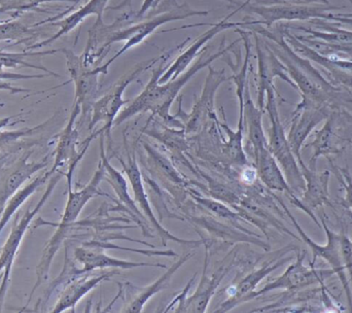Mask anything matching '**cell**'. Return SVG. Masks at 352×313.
I'll return each instance as SVG.
<instances>
[{"label": "cell", "instance_id": "cell-35", "mask_svg": "<svg viewBox=\"0 0 352 313\" xmlns=\"http://www.w3.org/2000/svg\"><path fill=\"white\" fill-rule=\"evenodd\" d=\"M54 1L72 2L76 4L82 0H0V14H8L10 18H16L23 12L38 10L41 4Z\"/></svg>", "mask_w": 352, "mask_h": 313}, {"label": "cell", "instance_id": "cell-14", "mask_svg": "<svg viewBox=\"0 0 352 313\" xmlns=\"http://www.w3.org/2000/svg\"><path fill=\"white\" fill-rule=\"evenodd\" d=\"M207 260H208V252L206 250L204 270H203L202 279H201L196 292L190 297L186 296L188 292L190 291V285L194 283L195 277L197 275L195 274L186 285V290L173 299V301L171 302L170 305L167 307L165 312H168L175 304L178 303V307L175 310L176 312H206L207 307H208L213 295L217 292V288L230 271V264L223 263L210 277H207V266H208V261Z\"/></svg>", "mask_w": 352, "mask_h": 313}, {"label": "cell", "instance_id": "cell-28", "mask_svg": "<svg viewBox=\"0 0 352 313\" xmlns=\"http://www.w3.org/2000/svg\"><path fill=\"white\" fill-rule=\"evenodd\" d=\"M100 136L101 161L104 164L105 169H107V176H105L104 180L113 186L119 200L123 203L124 206L128 209L131 215H133L134 219L138 222V224L142 226V229H144V222L146 221V217L138 209L135 200L130 197L125 176L109 163V159L104 149V134H101Z\"/></svg>", "mask_w": 352, "mask_h": 313}, {"label": "cell", "instance_id": "cell-46", "mask_svg": "<svg viewBox=\"0 0 352 313\" xmlns=\"http://www.w3.org/2000/svg\"><path fill=\"white\" fill-rule=\"evenodd\" d=\"M351 146H352V142H351Z\"/></svg>", "mask_w": 352, "mask_h": 313}, {"label": "cell", "instance_id": "cell-44", "mask_svg": "<svg viewBox=\"0 0 352 313\" xmlns=\"http://www.w3.org/2000/svg\"><path fill=\"white\" fill-rule=\"evenodd\" d=\"M2 211H0V215H1Z\"/></svg>", "mask_w": 352, "mask_h": 313}, {"label": "cell", "instance_id": "cell-17", "mask_svg": "<svg viewBox=\"0 0 352 313\" xmlns=\"http://www.w3.org/2000/svg\"><path fill=\"white\" fill-rule=\"evenodd\" d=\"M254 36L258 54V107L264 111L267 90L275 88V78H280L293 88L296 89V86L289 78L287 68L267 45L264 37L261 39L260 35L256 32H254Z\"/></svg>", "mask_w": 352, "mask_h": 313}, {"label": "cell", "instance_id": "cell-38", "mask_svg": "<svg viewBox=\"0 0 352 313\" xmlns=\"http://www.w3.org/2000/svg\"><path fill=\"white\" fill-rule=\"evenodd\" d=\"M3 64L0 62V80H31V78H43L45 76H49L50 74H12V72H6L3 70Z\"/></svg>", "mask_w": 352, "mask_h": 313}, {"label": "cell", "instance_id": "cell-1", "mask_svg": "<svg viewBox=\"0 0 352 313\" xmlns=\"http://www.w3.org/2000/svg\"><path fill=\"white\" fill-rule=\"evenodd\" d=\"M208 14V10H197L190 8L186 3L178 6L175 2L169 10L153 17H146V19L138 23L132 22L133 17H129V14L122 16L111 25H107L103 21H96L89 30L88 43L80 57L87 67H96L95 65L107 55L111 45L124 41L125 43L122 49L107 63L103 64L105 69L109 70V66L118 58L121 57L131 47L140 45L162 25L173 21L184 20L190 17L207 16Z\"/></svg>", "mask_w": 352, "mask_h": 313}, {"label": "cell", "instance_id": "cell-4", "mask_svg": "<svg viewBox=\"0 0 352 313\" xmlns=\"http://www.w3.org/2000/svg\"><path fill=\"white\" fill-rule=\"evenodd\" d=\"M64 176H65V172L63 170L60 169L56 171L50 178L47 190L45 191L37 204L33 208L27 209L25 213H16L10 235L0 250V312L3 310L6 293L10 287L12 266H14V259H16L19 248H20L21 242H22L31 222L34 219L35 215H38L39 211L43 209V205L49 200L52 193L54 192L56 186Z\"/></svg>", "mask_w": 352, "mask_h": 313}, {"label": "cell", "instance_id": "cell-41", "mask_svg": "<svg viewBox=\"0 0 352 313\" xmlns=\"http://www.w3.org/2000/svg\"><path fill=\"white\" fill-rule=\"evenodd\" d=\"M333 21L343 23V24L352 25V14H333Z\"/></svg>", "mask_w": 352, "mask_h": 313}, {"label": "cell", "instance_id": "cell-7", "mask_svg": "<svg viewBox=\"0 0 352 313\" xmlns=\"http://www.w3.org/2000/svg\"><path fill=\"white\" fill-rule=\"evenodd\" d=\"M33 152L34 150L30 148L0 158V211H4L6 203L24 182L45 169L54 157L53 153H50L41 161L32 162L30 157Z\"/></svg>", "mask_w": 352, "mask_h": 313}, {"label": "cell", "instance_id": "cell-8", "mask_svg": "<svg viewBox=\"0 0 352 313\" xmlns=\"http://www.w3.org/2000/svg\"><path fill=\"white\" fill-rule=\"evenodd\" d=\"M338 6L322 3H295V2L278 0L276 3L270 6L250 4V0L244 2V12L256 14L262 21H254V25H266L272 26L274 23L280 21H309L312 19H324L332 21V10H338Z\"/></svg>", "mask_w": 352, "mask_h": 313}, {"label": "cell", "instance_id": "cell-23", "mask_svg": "<svg viewBox=\"0 0 352 313\" xmlns=\"http://www.w3.org/2000/svg\"><path fill=\"white\" fill-rule=\"evenodd\" d=\"M298 163L305 180V188L302 193L301 199L304 205L312 211L318 207H333L329 191L332 172L330 170L318 172L316 169H312L304 163L303 159L299 160Z\"/></svg>", "mask_w": 352, "mask_h": 313}, {"label": "cell", "instance_id": "cell-15", "mask_svg": "<svg viewBox=\"0 0 352 313\" xmlns=\"http://www.w3.org/2000/svg\"><path fill=\"white\" fill-rule=\"evenodd\" d=\"M127 162L124 161L123 159H119L123 166L124 172L127 174L128 180H129L130 184L133 191L134 200L138 203V206L142 209L146 219L150 222L151 225L153 226L155 230L158 232L162 239L163 244H166L167 241L177 242V244H184V246H190L192 248L201 246L202 241L201 240H188L180 239L173 235L170 232L167 231L160 222L155 217L154 211L151 207L150 200L146 196V191H144V182H142V173L140 171V166H138V160H136L135 153L129 154L128 153Z\"/></svg>", "mask_w": 352, "mask_h": 313}, {"label": "cell", "instance_id": "cell-24", "mask_svg": "<svg viewBox=\"0 0 352 313\" xmlns=\"http://www.w3.org/2000/svg\"><path fill=\"white\" fill-rule=\"evenodd\" d=\"M254 166L258 171V177L269 190L283 192L289 196V201L297 200L298 196L287 184V178L277 163L276 159L271 154L268 147L254 155Z\"/></svg>", "mask_w": 352, "mask_h": 313}, {"label": "cell", "instance_id": "cell-22", "mask_svg": "<svg viewBox=\"0 0 352 313\" xmlns=\"http://www.w3.org/2000/svg\"><path fill=\"white\" fill-rule=\"evenodd\" d=\"M105 250L95 246L93 242H85L80 248L74 250V257L76 262L82 265V271L84 273L93 272L100 269H133L138 267H158V268H167L166 265L148 264V263L130 262V261L121 260L113 258L105 254Z\"/></svg>", "mask_w": 352, "mask_h": 313}, {"label": "cell", "instance_id": "cell-25", "mask_svg": "<svg viewBox=\"0 0 352 313\" xmlns=\"http://www.w3.org/2000/svg\"><path fill=\"white\" fill-rule=\"evenodd\" d=\"M109 0H89L85 6H82L80 10L76 12H72L69 16L64 18L63 20L56 21L53 25L59 27V31L53 36L50 39H45V41H41V43H34V45H29L26 47L25 51H32V50L41 49V47H47V45H51L54 41L57 39H61L64 35H67L68 33L72 32L74 29H76L80 23L84 22L89 16L97 17V22H102L103 21V12L107 10V3Z\"/></svg>", "mask_w": 352, "mask_h": 313}, {"label": "cell", "instance_id": "cell-45", "mask_svg": "<svg viewBox=\"0 0 352 313\" xmlns=\"http://www.w3.org/2000/svg\"><path fill=\"white\" fill-rule=\"evenodd\" d=\"M349 2H351V3L352 4V0H349Z\"/></svg>", "mask_w": 352, "mask_h": 313}, {"label": "cell", "instance_id": "cell-10", "mask_svg": "<svg viewBox=\"0 0 352 313\" xmlns=\"http://www.w3.org/2000/svg\"><path fill=\"white\" fill-rule=\"evenodd\" d=\"M306 250L299 252L297 250L296 262L289 265L287 270L280 277L272 279L270 283H267L263 289L256 290L252 294V299L262 297L269 292L275 290H285L287 292L302 291L308 289L314 285H320V287H326L324 281L335 275L332 269H316V267L309 264V266L304 265L305 260Z\"/></svg>", "mask_w": 352, "mask_h": 313}, {"label": "cell", "instance_id": "cell-18", "mask_svg": "<svg viewBox=\"0 0 352 313\" xmlns=\"http://www.w3.org/2000/svg\"><path fill=\"white\" fill-rule=\"evenodd\" d=\"M343 117L337 111H332L324 126L316 132V138L308 146L314 149V155L309 161V167L316 169L320 157L331 158L339 155L344 150L345 142L351 144L349 128L342 127Z\"/></svg>", "mask_w": 352, "mask_h": 313}, {"label": "cell", "instance_id": "cell-27", "mask_svg": "<svg viewBox=\"0 0 352 313\" xmlns=\"http://www.w3.org/2000/svg\"><path fill=\"white\" fill-rule=\"evenodd\" d=\"M309 23L316 29L307 27H295L296 29L307 33L310 39H320L324 43L335 45L344 52L352 53V31L341 27V23L334 21L324 20V19H312Z\"/></svg>", "mask_w": 352, "mask_h": 313}, {"label": "cell", "instance_id": "cell-32", "mask_svg": "<svg viewBox=\"0 0 352 313\" xmlns=\"http://www.w3.org/2000/svg\"><path fill=\"white\" fill-rule=\"evenodd\" d=\"M51 176L52 174L50 170L45 172V173L41 174V175H37L36 177L31 180L26 186H22L8 200V202L6 203V208H4L1 215H0V235H1L2 231H3L6 226L8 225V222L12 219V215H16V211L24 204L25 201L28 200L29 197L34 194L38 190L39 186L45 184L51 178Z\"/></svg>", "mask_w": 352, "mask_h": 313}, {"label": "cell", "instance_id": "cell-9", "mask_svg": "<svg viewBox=\"0 0 352 313\" xmlns=\"http://www.w3.org/2000/svg\"><path fill=\"white\" fill-rule=\"evenodd\" d=\"M281 206L285 208V213L287 217L291 219L293 225L295 226L296 230L300 235V239L303 241L306 246H309L312 250V261L310 262V265L314 266L316 265V260L318 258L322 259L326 261L329 265H330L331 269L334 271L335 275H337L339 281H340L341 285H342L343 290H344L345 295H346L347 302H349V312H352V293L351 285H349V275H347L346 270H345L344 265L342 262V256H341V248H340V234L335 233L332 229L328 226V222H327L324 215L320 217V223H322V229L324 230V233L327 236L326 244H316L314 240H312L307 234L305 233L301 226L298 223L297 219H295L291 211L287 208L285 203L283 201L279 200Z\"/></svg>", "mask_w": 352, "mask_h": 313}, {"label": "cell", "instance_id": "cell-30", "mask_svg": "<svg viewBox=\"0 0 352 313\" xmlns=\"http://www.w3.org/2000/svg\"><path fill=\"white\" fill-rule=\"evenodd\" d=\"M244 122L248 128V140L252 144L254 156L261 150L268 147V140L263 127L264 111L254 105L250 96V87L246 85L243 98Z\"/></svg>", "mask_w": 352, "mask_h": 313}, {"label": "cell", "instance_id": "cell-13", "mask_svg": "<svg viewBox=\"0 0 352 313\" xmlns=\"http://www.w3.org/2000/svg\"><path fill=\"white\" fill-rule=\"evenodd\" d=\"M207 68L208 74L205 80L202 93L197 99L192 111L190 114H182V116L175 115L177 119H182L180 122L182 123V130L186 134L198 133L206 125L207 122L211 119L217 120L214 109L215 94L228 78L223 69H213L211 65Z\"/></svg>", "mask_w": 352, "mask_h": 313}, {"label": "cell", "instance_id": "cell-2", "mask_svg": "<svg viewBox=\"0 0 352 313\" xmlns=\"http://www.w3.org/2000/svg\"><path fill=\"white\" fill-rule=\"evenodd\" d=\"M240 41L241 39H237L228 47H225L223 43H221V47L217 53L207 56V57L204 55L201 56L194 65L190 66L188 69L182 72L175 80L160 84L159 80H160L163 72H165V61L169 57V55H164L163 59L161 60L160 66H158L153 72L152 78L146 88L135 99L130 101L127 107L118 115L113 127L121 125L122 123L131 119L134 116H138V114L151 113L153 116H159L165 123L170 124L173 127L182 129V122L178 121L175 116H171L169 113L171 105L175 102L178 93L188 84V80L194 78L200 70L208 67L213 61L229 53Z\"/></svg>", "mask_w": 352, "mask_h": 313}, {"label": "cell", "instance_id": "cell-12", "mask_svg": "<svg viewBox=\"0 0 352 313\" xmlns=\"http://www.w3.org/2000/svg\"><path fill=\"white\" fill-rule=\"evenodd\" d=\"M82 114V109L78 103H74V109L70 114L69 119L61 133L58 136L57 146L54 151V162L50 172L52 175L58 170L63 167H67L65 172V177L67 178V186H72L74 172L78 166V162L86 154L91 142L94 140V136L91 134L86 142H82V149L78 151V130L76 128V122L78 116Z\"/></svg>", "mask_w": 352, "mask_h": 313}, {"label": "cell", "instance_id": "cell-37", "mask_svg": "<svg viewBox=\"0 0 352 313\" xmlns=\"http://www.w3.org/2000/svg\"><path fill=\"white\" fill-rule=\"evenodd\" d=\"M339 234H340L341 256H342L343 265H344L347 275L352 281V240L345 233L343 226Z\"/></svg>", "mask_w": 352, "mask_h": 313}, {"label": "cell", "instance_id": "cell-11", "mask_svg": "<svg viewBox=\"0 0 352 313\" xmlns=\"http://www.w3.org/2000/svg\"><path fill=\"white\" fill-rule=\"evenodd\" d=\"M66 59V65L72 82L76 87L74 102L82 109V119H87L92 113L93 105L97 100L99 92V76L107 74L109 70L104 66L89 68L85 65L80 56L74 54L72 50L62 49Z\"/></svg>", "mask_w": 352, "mask_h": 313}, {"label": "cell", "instance_id": "cell-29", "mask_svg": "<svg viewBox=\"0 0 352 313\" xmlns=\"http://www.w3.org/2000/svg\"><path fill=\"white\" fill-rule=\"evenodd\" d=\"M192 257H194V252H188V254L182 255V256H180L179 259H178L177 262L173 264V266L168 268L167 272L161 275L152 285H148V287L146 288H142V289L134 288L138 293L132 295L131 301L126 304L125 307L122 310V312H142L144 305L148 303V300L154 297L156 294L160 293L163 290H165V288L170 283L173 275L177 272L178 269H179L182 265L186 264Z\"/></svg>", "mask_w": 352, "mask_h": 313}, {"label": "cell", "instance_id": "cell-19", "mask_svg": "<svg viewBox=\"0 0 352 313\" xmlns=\"http://www.w3.org/2000/svg\"><path fill=\"white\" fill-rule=\"evenodd\" d=\"M235 6H237V8H236V10H234L233 12L228 14L225 19L219 21V23L212 24V26H211L208 30L205 31L202 35H200V36L197 37L195 41H192V45L186 47V49L176 58L175 61L169 65V67L163 72L160 80H159L160 84H164V83L169 82V80H175V78L179 76L182 72H186L188 66L190 65V63L196 59L197 56L200 53L201 49H203V47H204L208 41H210L215 35L223 32V31L228 30V29H235L237 28V27L246 25V22H230V19H231L236 12H239L240 10L243 8L244 3L241 4L236 2Z\"/></svg>", "mask_w": 352, "mask_h": 313}, {"label": "cell", "instance_id": "cell-6", "mask_svg": "<svg viewBox=\"0 0 352 313\" xmlns=\"http://www.w3.org/2000/svg\"><path fill=\"white\" fill-rule=\"evenodd\" d=\"M163 56L156 59L148 60L136 66L130 70L128 74H124L118 82L111 86V88L102 95V97L95 101L91 113L90 121H89L88 129L92 132L97 124L102 122L104 125L99 131L94 132L95 136H99L104 134L109 140H111V128L113 127L115 120L117 119L122 107L130 102L129 99H124L123 95L127 87L131 85L142 72L152 68L155 64L162 60Z\"/></svg>", "mask_w": 352, "mask_h": 313}, {"label": "cell", "instance_id": "cell-3", "mask_svg": "<svg viewBox=\"0 0 352 313\" xmlns=\"http://www.w3.org/2000/svg\"><path fill=\"white\" fill-rule=\"evenodd\" d=\"M105 176H107V169H105L104 164L100 160L96 172H95L94 175L91 178L87 186H82L78 190H74L72 186H68L67 203H66L61 221L59 223H52V222L43 221L41 219L37 222L35 227L52 226V227L56 228V231L54 232L53 235L50 238L49 241L47 242L45 248H43L41 260H39L36 270H35L36 281H35V285H33L32 291L30 292L26 305L23 307L21 312L27 310L35 292L49 279L52 263H53L56 254L59 252L60 248L65 242L68 234L72 231V228L76 226V219L80 217L84 207L88 204L91 199L94 198L96 195H99V184L104 180Z\"/></svg>", "mask_w": 352, "mask_h": 313}, {"label": "cell", "instance_id": "cell-42", "mask_svg": "<svg viewBox=\"0 0 352 313\" xmlns=\"http://www.w3.org/2000/svg\"><path fill=\"white\" fill-rule=\"evenodd\" d=\"M306 3H322L330 4L329 0H305Z\"/></svg>", "mask_w": 352, "mask_h": 313}, {"label": "cell", "instance_id": "cell-31", "mask_svg": "<svg viewBox=\"0 0 352 313\" xmlns=\"http://www.w3.org/2000/svg\"><path fill=\"white\" fill-rule=\"evenodd\" d=\"M244 90H237L238 101H239V119H238L237 130H232L228 126L226 121L225 113L223 111V121L221 126L228 136V142L226 144V154L231 160L232 163L237 166L248 165V157L244 153L243 149V132H244V114H243V98Z\"/></svg>", "mask_w": 352, "mask_h": 313}, {"label": "cell", "instance_id": "cell-43", "mask_svg": "<svg viewBox=\"0 0 352 313\" xmlns=\"http://www.w3.org/2000/svg\"><path fill=\"white\" fill-rule=\"evenodd\" d=\"M227 1L231 2L232 4H234V6H235L236 2L234 1V0H227Z\"/></svg>", "mask_w": 352, "mask_h": 313}, {"label": "cell", "instance_id": "cell-34", "mask_svg": "<svg viewBox=\"0 0 352 313\" xmlns=\"http://www.w3.org/2000/svg\"><path fill=\"white\" fill-rule=\"evenodd\" d=\"M37 33L38 31L36 29L14 21L0 23V41H16V45H19L21 43L32 41L37 36Z\"/></svg>", "mask_w": 352, "mask_h": 313}, {"label": "cell", "instance_id": "cell-36", "mask_svg": "<svg viewBox=\"0 0 352 313\" xmlns=\"http://www.w3.org/2000/svg\"><path fill=\"white\" fill-rule=\"evenodd\" d=\"M330 164V171L336 176L337 180L342 184L343 188L345 190L344 200L343 205L347 208L352 209V177L351 172L347 168H341L334 163L331 158H327Z\"/></svg>", "mask_w": 352, "mask_h": 313}, {"label": "cell", "instance_id": "cell-26", "mask_svg": "<svg viewBox=\"0 0 352 313\" xmlns=\"http://www.w3.org/2000/svg\"><path fill=\"white\" fill-rule=\"evenodd\" d=\"M20 117V115L10 116V117L0 118V158L12 154V153L21 152L26 149L34 148L38 142H28L24 138L37 136L45 130L47 124L51 123V120H47L45 123L39 124L32 128H22V129L12 130V131H3V128L8 125H12V120Z\"/></svg>", "mask_w": 352, "mask_h": 313}, {"label": "cell", "instance_id": "cell-5", "mask_svg": "<svg viewBox=\"0 0 352 313\" xmlns=\"http://www.w3.org/2000/svg\"><path fill=\"white\" fill-rule=\"evenodd\" d=\"M265 109L268 113L271 124L268 138L269 150L280 166L292 190L296 195L301 194L305 188V180L302 175L297 158L289 146L285 127L279 117L276 89L271 88L267 90Z\"/></svg>", "mask_w": 352, "mask_h": 313}, {"label": "cell", "instance_id": "cell-40", "mask_svg": "<svg viewBox=\"0 0 352 313\" xmlns=\"http://www.w3.org/2000/svg\"><path fill=\"white\" fill-rule=\"evenodd\" d=\"M0 90L8 91L10 94H24V93H32V94H39L43 92H33L34 90H28V89L19 88V87H14L12 83L8 80H0Z\"/></svg>", "mask_w": 352, "mask_h": 313}, {"label": "cell", "instance_id": "cell-20", "mask_svg": "<svg viewBox=\"0 0 352 313\" xmlns=\"http://www.w3.org/2000/svg\"><path fill=\"white\" fill-rule=\"evenodd\" d=\"M293 257H283V258L276 259V260L270 261L265 263L261 268L252 271L250 274L244 277L241 281L233 283L231 287L228 288L227 294L229 296L227 301L221 304L219 308L215 310L217 312H230L233 308L237 307L241 303L252 300V294L256 291V287L258 283L268 277L273 271L283 267L287 263L291 262Z\"/></svg>", "mask_w": 352, "mask_h": 313}, {"label": "cell", "instance_id": "cell-21", "mask_svg": "<svg viewBox=\"0 0 352 313\" xmlns=\"http://www.w3.org/2000/svg\"><path fill=\"white\" fill-rule=\"evenodd\" d=\"M118 273L119 272L117 269H113V271L107 270L102 273H95V274L93 271V272L85 273L76 277L62 288L58 301L56 302L51 312L60 313L68 310L76 312V306L85 296L88 295L97 285H100L103 281H109Z\"/></svg>", "mask_w": 352, "mask_h": 313}, {"label": "cell", "instance_id": "cell-39", "mask_svg": "<svg viewBox=\"0 0 352 313\" xmlns=\"http://www.w3.org/2000/svg\"><path fill=\"white\" fill-rule=\"evenodd\" d=\"M162 0H144L142 3V8H140L138 12L133 16V21H140L146 18V14L148 12L158 10V6H160Z\"/></svg>", "mask_w": 352, "mask_h": 313}, {"label": "cell", "instance_id": "cell-33", "mask_svg": "<svg viewBox=\"0 0 352 313\" xmlns=\"http://www.w3.org/2000/svg\"><path fill=\"white\" fill-rule=\"evenodd\" d=\"M62 49L47 50V51L41 52H21V53H10V52L0 51V62L3 64L6 68H18L22 67L34 68V69L41 70L50 76H55V78H62L60 74L47 69L45 66H35L27 61L29 57H41L45 55H54V54L61 53Z\"/></svg>", "mask_w": 352, "mask_h": 313}, {"label": "cell", "instance_id": "cell-16", "mask_svg": "<svg viewBox=\"0 0 352 313\" xmlns=\"http://www.w3.org/2000/svg\"><path fill=\"white\" fill-rule=\"evenodd\" d=\"M332 109L303 100L296 107L293 113L291 128L287 140L298 161L302 159L301 152L307 138L314 131L318 124L326 121Z\"/></svg>", "mask_w": 352, "mask_h": 313}]
</instances>
